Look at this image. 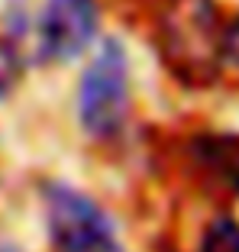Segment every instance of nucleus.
<instances>
[{"label":"nucleus","mask_w":239,"mask_h":252,"mask_svg":"<svg viewBox=\"0 0 239 252\" xmlns=\"http://www.w3.org/2000/svg\"><path fill=\"white\" fill-rule=\"evenodd\" d=\"M223 20L213 0H168L158 16V52L181 84L204 88L223 68Z\"/></svg>","instance_id":"nucleus-1"},{"label":"nucleus","mask_w":239,"mask_h":252,"mask_svg":"<svg viewBox=\"0 0 239 252\" xmlns=\"http://www.w3.org/2000/svg\"><path fill=\"white\" fill-rule=\"evenodd\" d=\"M97 3L94 0H42L39 7L10 10V42L23 62H71L97 36Z\"/></svg>","instance_id":"nucleus-2"},{"label":"nucleus","mask_w":239,"mask_h":252,"mask_svg":"<svg viewBox=\"0 0 239 252\" xmlns=\"http://www.w3.org/2000/svg\"><path fill=\"white\" fill-rule=\"evenodd\" d=\"M42 210L55 252H123L107 210L78 188L65 181L42 185Z\"/></svg>","instance_id":"nucleus-3"},{"label":"nucleus","mask_w":239,"mask_h":252,"mask_svg":"<svg viewBox=\"0 0 239 252\" xmlns=\"http://www.w3.org/2000/svg\"><path fill=\"white\" fill-rule=\"evenodd\" d=\"M129 65L117 39H107L78 88V120L94 139H113L126 123Z\"/></svg>","instance_id":"nucleus-4"},{"label":"nucleus","mask_w":239,"mask_h":252,"mask_svg":"<svg viewBox=\"0 0 239 252\" xmlns=\"http://www.w3.org/2000/svg\"><path fill=\"white\" fill-rule=\"evenodd\" d=\"M191 158L201 171L239 194V136L230 133H204L191 142Z\"/></svg>","instance_id":"nucleus-5"},{"label":"nucleus","mask_w":239,"mask_h":252,"mask_svg":"<svg viewBox=\"0 0 239 252\" xmlns=\"http://www.w3.org/2000/svg\"><path fill=\"white\" fill-rule=\"evenodd\" d=\"M197 252H239V223L230 217H217L204 230Z\"/></svg>","instance_id":"nucleus-6"},{"label":"nucleus","mask_w":239,"mask_h":252,"mask_svg":"<svg viewBox=\"0 0 239 252\" xmlns=\"http://www.w3.org/2000/svg\"><path fill=\"white\" fill-rule=\"evenodd\" d=\"M23 74V55L16 52V45L7 36H0V100L13 94Z\"/></svg>","instance_id":"nucleus-7"},{"label":"nucleus","mask_w":239,"mask_h":252,"mask_svg":"<svg viewBox=\"0 0 239 252\" xmlns=\"http://www.w3.org/2000/svg\"><path fill=\"white\" fill-rule=\"evenodd\" d=\"M223 65L239 74V20L223 30Z\"/></svg>","instance_id":"nucleus-8"},{"label":"nucleus","mask_w":239,"mask_h":252,"mask_svg":"<svg viewBox=\"0 0 239 252\" xmlns=\"http://www.w3.org/2000/svg\"><path fill=\"white\" fill-rule=\"evenodd\" d=\"M0 252H20V249H16L13 243H0Z\"/></svg>","instance_id":"nucleus-9"}]
</instances>
